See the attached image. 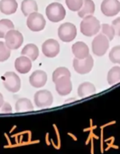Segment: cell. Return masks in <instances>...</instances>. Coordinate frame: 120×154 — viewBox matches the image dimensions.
<instances>
[{"label":"cell","mask_w":120,"mask_h":154,"mask_svg":"<svg viewBox=\"0 0 120 154\" xmlns=\"http://www.w3.org/2000/svg\"><path fill=\"white\" fill-rule=\"evenodd\" d=\"M100 22L92 15L83 17L80 23V32L85 36H93L100 30Z\"/></svg>","instance_id":"6da1fadb"},{"label":"cell","mask_w":120,"mask_h":154,"mask_svg":"<svg viewBox=\"0 0 120 154\" xmlns=\"http://www.w3.org/2000/svg\"><path fill=\"white\" fill-rule=\"evenodd\" d=\"M46 17L52 23L61 22L65 18L66 11L64 7L61 3H51L46 8Z\"/></svg>","instance_id":"7a4b0ae2"},{"label":"cell","mask_w":120,"mask_h":154,"mask_svg":"<svg viewBox=\"0 0 120 154\" xmlns=\"http://www.w3.org/2000/svg\"><path fill=\"white\" fill-rule=\"evenodd\" d=\"M109 40L107 36H105L102 33L98 34L96 37H94L91 48L94 54L97 56H103L109 48Z\"/></svg>","instance_id":"3957f363"},{"label":"cell","mask_w":120,"mask_h":154,"mask_svg":"<svg viewBox=\"0 0 120 154\" xmlns=\"http://www.w3.org/2000/svg\"><path fill=\"white\" fill-rule=\"evenodd\" d=\"M3 85L5 88L11 93H17L21 88L20 77L14 72H7L3 77Z\"/></svg>","instance_id":"277c9868"},{"label":"cell","mask_w":120,"mask_h":154,"mask_svg":"<svg viewBox=\"0 0 120 154\" xmlns=\"http://www.w3.org/2000/svg\"><path fill=\"white\" fill-rule=\"evenodd\" d=\"M26 25L31 31L40 32L44 29L46 26V21L42 14L38 12H34L27 17Z\"/></svg>","instance_id":"5b68a950"},{"label":"cell","mask_w":120,"mask_h":154,"mask_svg":"<svg viewBox=\"0 0 120 154\" xmlns=\"http://www.w3.org/2000/svg\"><path fill=\"white\" fill-rule=\"evenodd\" d=\"M5 44L10 50L18 49L24 43V36L23 35L14 29L9 30L5 35Z\"/></svg>","instance_id":"8992f818"},{"label":"cell","mask_w":120,"mask_h":154,"mask_svg":"<svg viewBox=\"0 0 120 154\" xmlns=\"http://www.w3.org/2000/svg\"><path fill=\"white\" fill-rule=\"evenodd\" d=\"M58 35L62 41L69 43L75 39L77 35V28L72 23H63L58 29Z\"/></svg>","instance_id":"52a82bcc"},{"label":"cell","mask_w":120,"mask_h":154,"mask_svg":"<svg viewBox=\"0 0 120 154\" xmlns=\"http://www.w3.org/2000/svg\"><path fill=\"white\" fill-rule=\"evenodd\" d=\"M94 65V60L90 54H89L84 59H77L73 60V68L80 74H87L89 73Z\"/></svg>","instance_id":"ba28073f"},{"label":"cell","mask_w":120,"mask_h":154,"mask_svg":"<svg viewBox=\"0 0 120 154\" xmlns=\"http://www.w3.org/2000/svg\"><path fill=\"white\" fill-rule=\"evenodd\" d=\"M34 103L39 108L50 107L53 103V96L48 90H40L34 94Z\"/></svg>","instance_id":"9c48e42d"},{"label":"cell","mask_w":120,"mask_h":154,"mask_svg":"<svg viewBox=\"0 0 120 154\" xmlns=\"http://www.w3.org/2000/svg\"><path fill=\"white\" fill-rule=\"evenodd\" d=\"M100 10L106 17H115L120 12V2L118 0H103Z\"/></svg>","instance_id":"30bf717a"},{"label":"cell","mask_w":120,"mask_h":154,"mask_svg":"<svg viewBox=\"0 0 120 154\" xmlns=\"http://www.w3.org/2000/svg\"><path fill=\"white\" fill-rule=\"evenodd\" d=\"M54 84H55L56 92L61 96L68 95L72 91V83L71 81V77H67V76L60 77L59 79H57L54 82Z\"/></svg>","instance_id":"8fae6325"},{"label":"cell","mask_w":120,"mask_h":154,"mask_svg":"<svg viewBox=\"0 0 120 154\" xmlns=\"http://www.w3.org/2000/svg\"><path fill=\"white\" fill-rule=\"evenodd\" d=\"M42 54L48 58H53L60 53V44L55 39H48L42 45Z\"/></svg>","instance_id":"7c38bea8"},{"label":"cell","mask_w":120,"mask_h":154,"mask_svg":"<svg viewBox=\"0 0 120 154\" xmlns=\"http://www.w3.org/2000/svg\"><path fill=\"white\" fill-rule=\"evenodd\" d=\"M30 85L34 88H42L46 85L47 82V74L42 70L34 71L29 78Z\"/></svg>","instance_id":"4fadbf2b"},{"label":"cell","mask_w":120,"mask_h":154,"mask_svg":"<svg viewBox=\"0 0 120 154\" xmlns=\"http://www.w3.org/2000/svg\"><path fill=\"white\" fill-rule=\"evenodd\" d=\"M15 67L19 73L25 74L32 69V60L25 55H21L16 60Z\"/></svg>","instance_id":"5bb4252c"},{"label":"cell","mask_w":120,"mask_h":154,"mask_svg":"<svg viewBox=\"0 0 120 154\" xmlns=\"http://www.w3.org/2000/svg\"><path fill=\"white\" fill-rule=\"evenodd\" d=\"M72 54H74L75 58L77 59H84L89 54V46L81 41L76 42L74 45H72Z\"/></svg>","instance_id":"9a60e30c"},{"label":"cell","mask_w":120,"mask_h":154,"mask_svg":"<svg viewBox=\"0 0 120 154\" xmlns=\"http://www.w3.org/2000/svg\"><path fill=\"white\" fill-rule=\"evenodd\" d=\"M17 8L18 4L16 0H1L0 1V11L5 15L15 14Z\"/></svg>","instance_id":"2e32d148"},{"label":"cell","mask_w":120,"mask_h":154,"mask_svg":"<svg viewBox=\"0 0 120 154\" xmlns=\"http://www.w3.org/2000/svg\"><path fill=\"white\" fill-rule=\"evenodd\" d=\"M96 94V87L92 83L85 82L79 85L78 87V95L80 98H85Z\"/></svg>","instance_id":"e0dca14e"},{"label":"cell","mask_w":120,"mask_h":154,"mask_svg":"<svg viewBox=\"0 0 120 154\" xmlns=\"http://www.w3.org/2000/svg\"><path fill=\"white\" fill-rule=\"evenodd\" d=\"M95 12V4L92 0H83V5L78 11V16L81 18L93 15Z\"/></svg>","instance_id":"ac0fdd59"},{"label":"cell","mask_w":120,"mask_h":154,"mask_svg":"<svg viewBox=\"0 0 120 154\" xmlns=\"http://www.w3.org/2000/svg\"><path fill=\"white\" fill-rule=\"evenodd\" d=\"M21 10L25 17H28L30 14L38 11V5L34 0H24L21 4Z\"/></svg>","instance_id":"d6986e66"},{"label":"cell","mask_w":120,"mask_h":154,"mask_svg":"<svg viewBox=\"0 0 120 154\" xmlns=\"http://www.w3.org/2000/svg\"><path fill=\"white\" fill-rule=\"evenodd\" d=\"M21 54L30 58L32 61H35L39 56V49L35 45L28 44L23 48Z\"/></svg>","instance_id":"ffe728a7"},{"label":"cell","mask_w":120,"mask_h":154,"mask_svg":"<svg viewBox=\"0 0 120 154\" xmlns=\"http://www.w3.org/2000/svg\"><path fill=\"white\" fill-rule=\"evenodd\" d=\"M107 81L109 85H114L120 82V66H114L108 71Z\"/></svg>","instance_id":"44dd1931"},{"label":"cell","mask_w":120,"mask_h":154,"mask_svg":"<svg viewBox=\"0 0 120 154\" xmlns=\"http://www.w3.org/2000/svg\"><path fill=\"white\" fill-rule=\"evenodd\" d=\"M34 110V105L32 102L27 98H21L17 100L16 103V111L17 112H30Z\"/></svg>","instance_id":"7402d4cb"},{"label":"cell","mask_w":120,"mask_h":154,"mask_svg":"<svg viewBox=\"0 0 120 154\" xmlns=\"http://www.w3.org/2000/svg\"><path fill=\"white\" fill-rule=\"evenodd\" d=\"M14 24L9 19H1L0 20V38H4L6 34L11 30L14 29Z\"/></svg>","instance_id":"603a6c76"},{"label":"cell","mask_w":120,"mask_h":154,"mask_svg":"<svg viewBox=\"0 0 120 154\" xmlns=\"http://www.w3.org/2000/svg\"><path fill=\"white\" fill-rule=\"evenodd\" d=\"M63 76H67V77H71V72L68 68L66 67H58L57 69H55V71L52 73V81L53 83L59 79L60 77Z\"/></svg>","instance_id":"cb8c5ba5"},{"label":"cell","mask_w":120,"mask_h":154,"mask_svg":"<svg viewBox=\"0 0 120 154\" xmlns=\"http://www.w3.org/2000/svg\"><path fill=\"white\" fill-rule=\"evenodd\" d=\"M11 54V50L6 45L4 42L0 41V62H5L9 59Z\"/></svg>","instance_id":"d4e9b609"},{"label":"cell","mask_w":120,"mask_h":154,"mask_svg":"<svg viewBox=\"0 0 120 154\" xmlns=\"http://www.w3.org/2000/svg\"><path fill=\"white\" fill-rule=\"evenodd\" d=\"M101 33H102L105 36H107V39H108L109 41L113 40L114 37H115V35H116L113 26H109V25H107V24H103V25L101 26Z\"/></svg>","instance_id":"484cf974"},{"label":"cell","mask_w":120,"mask_h":154,"mask_svg":"<svg viewBox=\"0 0 120 154\" xmlns=\"http://www.w3.org/2000/svg\"><path fill=\"white\" fill-rule=\"evenodd\" d=\"M109 59L112 63L120 64V45L114 46L109 53Z\"/></svg>","instance_id":"4316f807"},{"label":"cell","mask_w":120,"mask_h":154,"mask_svg":"<svg viewBox=\"0 0 120 154\" xmlns=\"http://www.w3.org/2000/svg\"><path fill=\"white\" fill-rule=\"evenodd\" d=\"M66 5L71 11L78 12L83 5V0H66Z\"/></svg>","instance_id":"83f0119b"},{"label":"cell","mask_w":120,"mask_h":154,"mask_svg":"<svg viewBox=\"0 0 120 154\" xmlns=\"http://www.w3.org/2000/svg\"><path fill=\"white\" fill-rule=\"evenodd\" d=\"M112 26L115 30V34L118 36H120V17L113 20Z\"/></svg>","instance_id":"f1b7e54d"},{"label":"cell","mask_w":120,"mask_h":154,"mask_svg":"<svg viewBox=\"0 0 120 154\" xmlns=\"http://www.w3.org/2000/svg\"><path fill=\"white\" fill-rule=\"evenodd\" d=\"M0 109H1V112L3 113H11L12 112V106L10 105V103H6V102L3 103L2 107Z\"/></svg>","instance_id":"f546056e"},{"label":"cell","mask_w":120,"mask_h":154,"mask_svg":"<svg viewBox=\"0 0 120 154\" xmlns=\"http://www.w3.org/2000/svg\"><path fill=\"white\" fill-rule=\"evenodd\" d=\"M54 128H55V131H56V135H57V140H58V148L60 149L61 148V138H60V133H59V131H58V128H56L55 125H53Z\"/></svg>","instance_id":"4dcf8cb0"},{"label":"cell","mask_w":120,"mask_h":154,"mask_svg":"<svg viewBox=\"0 0 120 154\" xmlns=\"http://www.w3.org/2000/svg\"><path fill=\"white\" fill-rule=\"evenodd\" d=\"M103 131H101V139H100V150H101V153L104 152V148H103Z\"/></svg>","instance_id":"1f68e13d"},{"label":"cell","mask_w":120,"mask_h":154,"mask_svg":"<svg viewBox=\"0 0 120 154\" xmlns=\"http://www.w3.org/2000/svg\"><path fill=\"white\" fill-rule=\"evenodd\" d=\"M5 103V101H4V97H3V95H2V94L0 93V108L2 107V105H3V103Z\"/></svg>","instance_id":"d6a6232c"},{"label":"cell","mask_w":120,"mask_h":154,"mask_svg":"<svg viewBox=\"0 0 120 154\" xmlns=\"http://www.w3.org/2000/svg\"><path fill=\"white\" fill-rule=\"evenodd\" d=\"M110 148H114V149H119V147H118L117 145H114V144H112V145H109V146H107V147L105 149V150H108Z\"/></svg>","instance_id":"836d02e7"},{"label":"cell","mask_w":120,"mask_h":154,"mask_svg":"<svg viewBox=\"0 0 120 154\" xmlns=\"http://www.w3.org/2000/svg\"><path fill=\"white\" fill-rule=\"evenodd\" d=\"M92 134H93V132H92V131H90L89 136V138L87 139V140H86V142H85V144H86V145H88V144L89 143V141H90V140H91V138H92Z\"/></svg>","instance_id":"e575fe53"},{"label":"cell","mask_w":120,"mask_h":154,"mask_svg":"<svg viewBox=\"0 0 120 154\" xmlns=\"http://www.w3.org/2000/svg\"><path fill=\"white\" fill-rule=\"evenodd\" d=\"M90 141H91V151H90V153L91 154H94V140H93L92 138H91Z\"/></svg>","instance_id":"d590c367"},{"label":"cell","mask_w":120,"mask_h":154,"mask_svg":"<svg viewBox=\"0 0 120 154\" xmlns=\"http://www.w3.org/2000/svg\"><path fill=\"white\" fill-rule=\"evenodd\" d=\"M45 140H46V144H47V145H50V141H49V133L46 134V139H45Z\"/></svg>","instance_id":"8d00e7d4"},{"label":"cell","mask_w":120,"mask_h":154,"mask_svg":"<svg viewBox=\"0 0 120 154\" xmlns=\"http://www.w3.org/2000/svg\"><path fill=\"white\" fill-rule=\"evenodd\" d=\"M5 135H6V138H7V142H8V145H11V141H10V139L8 138V136H7V134L6 133Z\"/></svg>","instance_id":"74e56055"},{"label":"cell","mask_w":120,"mask_h":154,"mask_svg":"<svg viewBox=\"0 0 120 154\" xmlns=\"http://www.w3.org/2000/svg\"><path fill=\"white\" fill-rule=\"evenodd\" d=\"M68 134H69V135H70V136H71V137H72V139H73L74 140H75V141L77 140V138H76V137H75V136H74L73 134H72V133H68Z\"/></svg>","instance_id":"f35d334b"},{"label":"cell","mask_w":120,"mask_h":154,"mask_svg":"<svg viewBox=\"0 0 120 154\" xmlns=\"http://www.w3.org/2000/svg\"><path fill=\"white\" fill-rule=\"evenodd\" d=\"M112 139H114V137H111V138H108V139H106V140H105V141H106V142H108V141H110V140H111Z\"/></svg>","instance_id":"ab89813d"},{"label":"cell","mask_w":120,"mask_h":154,"mask_svg":"<svg viewBox=\"0 0 120 154\" xmlns=\"http://www.w3.org/2000/svg\"><path fill=\"white\" fill-rule=\"evenodd\" d=\"M92 138H95V139H97V140L98 139V137L97 135H95V134H92Z\"/></svg>","instance_id":"60d3db41"}]
</instances>
